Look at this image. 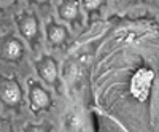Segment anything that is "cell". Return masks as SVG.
Masks as SVG:
<instances>
[{"label":"cell","instance_id":"obj_4","mask_svg":"<svg viewBox=\"0 0 159 132\" xmlns=\"http://www.w3.org/2000/svg\"><path fill=\"white\" fill-rule=\"evenodd\" d=\"M40 75L43 76V80L48 83H54L56 76H57V67L56 62L52 61L51 57H46L40 62Z\"/></svg>","mask_w":159,"mask_h":132},{"label":"cell","instance_id":"obj_10","mask_svg":"<svg viewBox=\"0 0 159 132\" xmlns=\"http://www.w3.org/2000/svg\"><path fill=\"white\" fill-rule=\"evenodd\" d=\"M15 3V0H0V8H8Z\"/></svg>","mask_w":159,"mask_h":132},{"label":"cell","instance_id":"obj_11","mask_svg":"<svg viewBox=\"0 0 159 132\" xmlns=\"http://www.w3.org/2000/svg\"><path fill=\"white\" fill-rule=\"evenodd\" d=\"M27 132H46L45 129H42V127H30Z\"/></svg>","mask_w":159,"mask_h":132},{"label":"cell","instance_id":"obj_1","mask_svg":"<svg viewBox=\"0 0 159 132\" xmlns=\"http://www.w3.org/2000/svg\"><path fill=\"white\" fill-rule=\"evenodd\" d=\"M154 80V75L151 70L148 69H140L137 70V73L132 76L130 80V92L134 94L135 99L139 100H145L150 94V89Z\"/></svg>","mask_w":159,"mask_h":132},{"label":"cell","instance_id":"obj_3","mask_svg":"<svg viewBox=\"0 0 159 132\" xmlns=\"http://www.w3.org/2000/svg\"><path fill=\"white\" fill-rule=\"evenodd\" d=\"M30 103H32V110H42L48 107L49 96L40 86H34L30 89Z\"/></svg>","mask_w":159,"mask_h":132},{"label":"cell","instance_id":"obj_8","mask_svg":"<svg viewBox=\"0 0 159 132\" xmlns=\"http://www.w3.org/2000/svg\"><path fill=\"white\" fill-rule=\"evenodd\" d=\"M37 29H38V25H37V21L34 18H25L21 22V32L24 34V37H27V38L35 37L37 35Z\"/></svg>","mask_w":159,"mask_h":132},{"label":"cell","instance_id":"obj_6","mask_svg":"<svg viewBox=\"0 0 159 132\" xmlns=\"http://www.w3.org/2000/svg\"><path fill=\"white\" fill-rule=\"evenodd\" d=\"M48 37H49V42L54 43V45H61L65 37H67V32H65L64 27L61 25H56V24H51L48 27Z\"/></svg>","mask_w":159,"mask_h":132},{"label":"cell","instance_id":"obj_5","mask_svg":"<svg viewBox=\"0 0 159 132\" xmlns=\"http://www.w3.org/2000/svg\"><path fill=\"white\" fill-rule=\"evenodd\" d=\"M78 10H80L78 0H65L59 7V15L67 21H73L78 16Z\"/></svg>","mask_w":159,"mask_h":132},{"label":"cell","instance_id":"obj_12","mask_svg":"<svg viewBox=\"0 0 159 132\" xmlns=\"http://www.w3.org/2000/svg\"><path fill=\"white\" fill-rule=\"evenodd\" d=\"M35 2H40V3H42V2H46V0H35Z\"/></svg>","mask_w":159,"mask_h":132},{"label":"cell","instance_id":"obj_7","mask_svg":"<svg viewBox=\"0 0 159 132\" xmlns=\"http://www.w3.org/2000/svg\"><path fill=\"white\" fill-rule=\"evenodd\" d=\"M3 54L7 59H19L22 56V46L18 40H10L5 48H3Z\"/></svg>","mask_w":159,"mask_h":132},{"label":"cell","instance_id":"obj_2","mask_svg":"<svg viewBox=\"0 0 159 132\" xmlns=\"http://www.w3.org/2000/svg\"><path fill=\"white\" fill-rule=\"evenodd\" d=\"M0 96L2 99L10 103V105H16L21 100V91L19 86L15 81H3L2 86H0Z\"/></svg>","mask_w":159,"mask_h":132},{"label":"cell","instance_id":"obj_9","mask_svg":"<svg viewBox=\"0 0 159 132\" xmlns=\"http://www.w3.org/2000/svg\"><path fill=\"white\" fill-rule=\"evenodd\" d=\"M102 3H103V0H83V5H84V8H86V10H89V11H92V10L99 8Z\"/></svg>","mask_w":159,"mask_h":132},{"label":"cell","instance_id":"obj_13","mask_svg":"<svg viewBox=\"0 0 159 132\" xmlns=\"http://www.w3.org/2000/svg\"><path fill=\"white\" fill-rule=\"evenodd\" d=\"M0 127H2V124H0Z\"/></svg>","mask_w":159,"mask_h":132}]
</instances>
